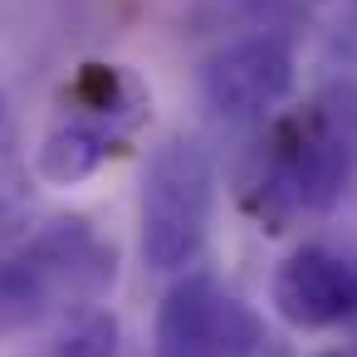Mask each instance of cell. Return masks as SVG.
I'll use <instances>...</instances> for the list:
<instances>
[{
    "label": "cell",
    "mask_w": 357,
    "mask_h": 357,
    "mask_svg": "<svg viewBox=\"0 0 357 357\" xmlns=\"http://www.w3.org/2000/svg\"><path fill=\"white\" fill-rule=\"evenodd\" d=\"M357 176V84L323 89L308 108L279 118L240 181L250 215L264 230H284L298 215H323Z\"/></svg>",
    "instance_id": "obj_1"
},
{
    "label": "cell",
    "mask_w": 357,
    "mask_h": 357,
    "mask_svg": "<svg viewBox=\"0 0 357 357\" xmlns=\"http://www.w3.org/2000/svg\"><path fill=\"white\" fill-rule=\"evenodd\" d=\"M118 255L84 215L40 225L25 245L0 250V337L45 323L54 308L93 303L108 294Z\"/></svg>",
    "instance_id": "obj_2"
},
{
    "label": "cell",
    "mask_w": 357,
    "mask_h": 357,
    "mask_svg": "<svg viewBox=\"0 0 357 357\" xmlns=\"http://www.w3.org/2000/svg\"><path fill=\"white\" fill-rule=\"evenodd\" d=\"M215 206V162L196 132H172L152 147L142 172V259L157 274L186 269L211 230Z\"/></svg>",
    "instance_id": "obj_3"
},
{
    "label": "cell",
    "mask_w": 357,
    "mask_h": 357,
    "mask_svg": "<svg viewBox=\"0 0 357 357\" xmlns=\"http://www.w3.org/2000/svg\"><path fill=\"white\" fill-rule=\"evenodd\" d=\"M264 328L255 308L215 274H181L157 308L152 357H255Z\"/></svg>",
    "instance_id": "obj_4"
},
{
    "label": "cell",
    "mask_w": 357,
    "mask_h": 357,
    "mask_svg": "<svg viewBox=\"0 0 357 357\" xmlns=\"http://www.w3.org/2000/svg\"><path fill=\"white\" fill-rule=\"evenodd\" d=\"M294 89V50L284 35H245L201 64V98L220 123H259Z\"/></svg>",
    "instance_id": "obj_5"
},
{
    "label": "cell",
    "mask_w": 357,
    "mask_h": 357,
    "mask_svg": "<svg viewBox=\"0 0 357 357\" xmlns=\"http://www.w3.org/2000/svg\"><path fill=\"white\" fill-rule=\"evenodd\" d=\"M274 313L298 333H323L357 318V264L328 245H298L274 274Z\"/></svg>",
    "instance_id": "obj_6"
},
{
    "label": "cell",
    "mask_w": 357,
    "mask_h": 357,
    "mask_svg": "<svg viewBox=\"0 0 357 357\" xmlns=\"http://www.w3.org/2000/svg\"><path fill=\"white\" fill-rule=\"evenodd\" d=\"M64 118H84L128 142L147 123V89L118 64H84L64 89Z\"/></svg>",
    "instance_id": "obj_7"
},
{
    "label": "cell",
    "mask_w": 357,
    "mask_h": 357,
    "mask_svg": "<svg viewBox=\"0 0 357 357\" xmlns=\"http://www.w3.org/2000/svg\"><path fill=\"white\" fill-rule=\"evenodd\" d=\"M118 147H123V137H113L108 128H93L84 118H64L45 137V147L35 157V172L54 186H74V181H89Z\"/></svg>",
    "instance_id": "obj_8"
},
{
    "label": "cell",
    "mask_w": 357,
    "mask_h": 357,
    "mask_svg": "<svg viewBox=\"0 0 357 357\" xmlns=\"http://www.w3.org/2000/svg\"><path fill=\"white\" fill-rule=\"evenodd\" d=\"M50 357H118V318L108 308H74L50 347Z\"/></svg>",
    "instance_id": "obj_9"
},
{
    "label": "cell",
    "mask_w": 357,
    "mask_h": 357,
    "mask_svg": "<svg viewBox=\"0 0 357 357\" xmlns=\"http://www.w3.org/2000/svg\"><path fill=\"white\" fill-rule=\"evenodd\" d=\"M0 152H6V93H0Z\"/></svg>",
    "instance_id": "obj_10"
},
{
    "label": "cell",
    "mask_w": 357,
    "mask_h": 357,
    "mask_svg": "<svg viewBox=\"0 0 357 357\" xmlns=\"http://www.w3.org/2000/svg\"><path fill=\"white\" fill-rule=\"evenodd\" d=\"M352 328H357V318H352Z\"/></svg>",
    "instance_id": "obj_11"
}]
</instances>
